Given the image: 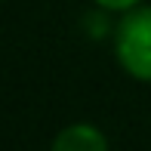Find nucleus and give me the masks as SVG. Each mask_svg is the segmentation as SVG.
Listing matches in <instances>:
<instances>
[{
	"mask_svg": "<svg viewBox=\"0 0 151 151\" xmlns=\"http://www.w3.org/2000/svg\"><path fill=\"white\" fill-rule=\"evenodd\" d=\"M114 59L139 83H151V3H139L120 12L111 31Z\"/></svg>",
	"mask_w": 151,
	"mask_h": 151,
	"instance_id": "obj_1",
	"label": "nucleus"
},
{
	"mask_svg": "<svg viewBox=\"0 0 151 151\" xmlns=\"http://www.w3.org/2000/svg\"><path fill=\"white\" fill-rule=\"evenodd\" d=\"M52 148L56 151H108L111 139L105 136L102 127H96L90 120H77V123H68V127H62L56 133Z\"/></svg>",
	"mask_w": 151,
	"mask_h": 151,
	"instance_id": "obj_2",
	"label": "nucleus"
},
{
	"mask_svg": "<svg viewBox=\"0 0 151 151\" xmlns=\"http://www.w3.org/2000/svg\"><path fill=\"white\" fill-rule=\"evenodd\" d=\"M99 9H105V12H127V9H133V6H139V3H145V0H93Z\"/></svg>",
	"mask_w": 151,
	"mask_h": 151,
	"instance_id": "obj_3",
	"label": "nucleus"
}]
</instances>
